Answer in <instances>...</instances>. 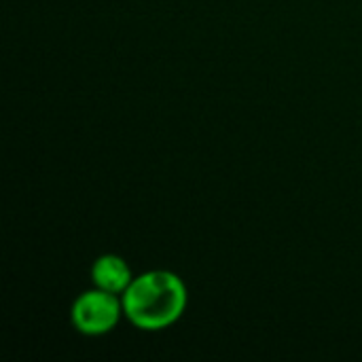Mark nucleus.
<instances>
[{
	"instance_id": "3",
	"label": "nucleus",
	"mask_w": 362,
	"mask_h": 362,
	"mask_svg": "<svg viewBox=\"0 0 362 362\" xmlns=\"http://www.w3.org/2000/svg\"><path fill=\"white\" fill-rule=\"evenodd\" d=\"M91 278H93L95 288H102V291H108L115 295H119V293L123 295L127 291V286L134 282L127 263L117 255L100 257L91 267Z\"/></svg>"
},
{
	"instance_id": "2",
	"label": "nucleus",
	"mask_w": 362,
	"mask_h": 362,
	"mask_svg": "<svg viewBox=\"0 0 362 362\" xmlns=\"http://www.w3.org/2000/svg\"><path fill=\"white\" fill-rule=\"evenodd\" d=\"M123 314V301L115 293L95 288L83 293L72 305V322L78 333L98 337L110 333Z\"/></svg>"
},
{
	"instance_id": "1",
	"label": "nucleus",
	"mask_w": 362,
	"mask_h": 362,
	"mask_svg": "<svg viewBox=\"0 0 362 362\" xmlns=\"http://www.w3.org/2000/svg\"><path fill=\"white\" fill-rule=\"evenodd\" d=\"M185 282L163 269L146 272L127 286L121 295L123 314L142 331H161L174 325L187 308Z\"/></svg>"
}]
</instances>
